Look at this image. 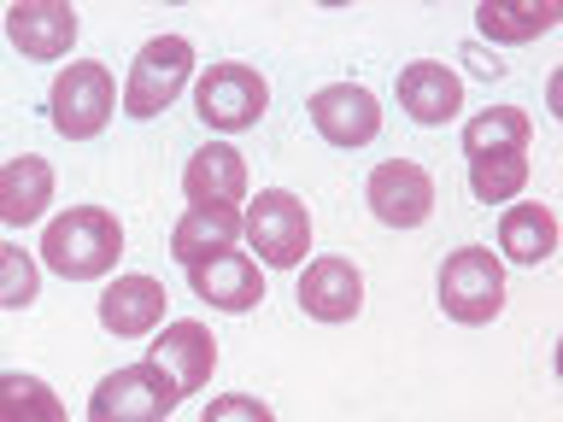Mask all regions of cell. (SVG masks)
I'll return each mask as SVG.
<instances>
[{"label":"cell","mask_w":563,"mask_h":422,"mask_svg":"<svg viewBox=\"0 0 563 422\" xmlns=\"http://www.w3.org/2000/svg\"><path fill=\"white\" fill-rule=\"evenodd\" d=\"M42 258H47V270L65 276V281H95L123 258V223L106 206H70L47 223Z\"/></svg>","instance_id":"1"},{"label":"cell","mask_w":563,"mask_h":422,"mask_svg":"<svg viewBox=\"0 0 563 422\" xmlns=\"http://www.w3.org/2000/svg\"><path fill=\"white\" fill-rule=\"evenodd\" d=\"M440 311L452 323H493L505 311V264L487 246H457L440 264Z\"/></svg>","instance_id":"2"},{"label":"cell","mask_w":563,"mask_h":422,"mask_svg":"<svg viewBox=\"0 0 563 422\" xmlns=\"http://www.w3.org/2000/svg\"><path fill=\"white\" fill-rule=\"evenodd\" d=\"M241 235L253 241L258 264H276V270H294V264H306V253H311V218H306V206H299V193H288V188H264L258 200L246 206Z\"/></svg>","instance_id":"3"},{"label":"cell","mask_w":563,"mask_h":422,"mask_svg":"<svg viewBox=\"0 0 563 422\" xmlns=\"http://www.w3.org/2000/svg\"><path fill=\"white\" fill-rule=\"evenodd\" d=\"M47 106H53V130L70 135V141H88V135H100L106 123H112L118 82H112V70H106L100 59H77V65L59 70Z\"/></svg>","instance_id":"4"},{"label":"cell","mask_w":563,"mask_h":422,"mask_svg":"<svg viewBox=\"0 0 563 422\" xmlns=\"http://www.w3.org/2000/svg\"><path fill=\"white\" fill-rule=\"evenodd\" d=\"M194 70V42L188 35H153L130 65V88H123V112L130 118H158L165 106L188 88Z\"/></svg>","instance_id":"5"},{"label":"cell","mask_w":563,"mask_h":422,"mask_svg":"<svg viewBox=\"0 0 563 422\" xmlns=\"http://www.w3.org/2000/svg\"><path fill=\"white\" fill-rule=\"evenodd\" d=\"M194 106H200V118L211 123V130L241 135V130H253V123L264 118V106H271V82H264L253 65L223 59V65H211L206 77L194 82Z\"/></svg>","instance_id":"6"},{"label":"cell","mask_w":563,"mask_h":422,"mask_svg":"<svg viewBox=\"0 0 563 422\" xmlns=\"http://www.w3.org/2000/svg\"><path fill=\"white\" fill-rule=\"evenodd\" d=\"M170 404H176V387L153 364H123L95 387L88 422H165Z\"/></svg>","instance_id":"7"},{"label":"cell","mask_w":563,"mask_h":422,"mask_svg":"<svg viewBox=\"0 0 563 422\" xmlns=\"http://www.w3.org/2000/svg\"><path fill=\"white\" fill-rule=\"evenodd\" d=\"M364 200L376 211V223H387V229H422L434 211V176L411 165V158H387V165L369 170Z\"/></svg>","instance_id":"8"},{"label":"cell","mask_w":563,"mask_h":422,"mask_svg":"<svg viewBox=\"0 0 563 422\" xmlns=\"http://www.w3.org/2000/svg\"><path fill=\"white\" fill-rule=\"evenodd\" d=\"M158 376L176 387V399L200 393L211 381V369H218V341H211L206 323H170L153 334V358H147Z\"/></svg>","instance_id":"9"},{"label":"cell","mask_w":563,"mask_h":422,"mask_svg":"<svg viewBox=\"0 0 563 422\" xmlns=\"http://www.w3.org/2000/svg\"><path fill=\"white\" fill-rule=\"evenodd\" d=\"M311 123L323 130L334 147H364L382 130V100L364 82H329L311 95Z\"/></svg>","instance_id":"10"},{"label":"cell","mask_w":563,"mask_h":422,"mask_svg":"<svg viewBox=\"0 0 563 422\" xmlns=\"http://www.w3.org/2000/svg\"><path fill=\"white\" fill-rule=\"evenodd\" d=\"M299 306H306V316H317V323H352L364 306V276L352 258H311L306 270H299Z\"/></svg>","instance_id":"11"},{"label":"cell","mask_w":563,"mask_h":422,"mask_svg":"<svg viewBox=\"0 0 563 422\" xmlns=\"http://www.w3.org/2000/svg\"><path fill=\"white\" fill-rule=\"evenodd\" d=\"M399 106H405V118L422 123V130L452 123L457 112H464V77H457L452 65H440V59H411L399 70Z\"/></svg>","instance_id":"12"},{"label":"cell","mask_w":563,"mask_h":422,"mask_svg":"<svg viewBox=\"0 0 563 422\" xmlns=\"http://www.w3.org/2000/svg\"><path fill=\"white\" fill-rule=\"evenodd\" d=\"M7 35L24 59H59L77 47V12L65 0H18L7 7Z\"/></svg>","instance_id":"13"},{"label":"cell","mask_w":563,"mask_h":422,"mask_svg":"<svg viewBox=\"0 0 563 422\" xmlns=\"http://www.w3.org/2000/svg\"><path fill=\"white\" fill-rule=\"evenodd\" d=\"M100 323L123 334V341H141V334H153L158 323H165V281H153V276H118V281H106V293H100Z\"/></svg>","instance_id":"14"},{"label":"cell","mask_w":563,"mask_h":422,"mask_svg":"<svg viewBox=\"0 0 563 422\" xmlns=\"http://www.w3.org/2000/svg\"><path fill=\"white\" fill-rule=\"evenodd\" d=\"M188 281H194V293L218 311H253L264 299V270L246 253H218V258L194 264Z\"/></svg>","instance_id":"15"},{"label":"cell","mask_w":563,"mask_h":422,"mask_svg":"<svg viewBox=\"0 0 563 422\" xmlns=\"http://www.w3.org/2000/svg\"><path fill=\"white\" fill-rule=\"evenodd\" d=\"M47 200H53V165L35 153H18L0 165V223L7 229H30L47 218Z\"/></svg>","instance_id":"16"},{"label":"cell","mask_w":563,"mask_h":422,"mask_svg":"<svg viewBox=\"0 0 563 422\" xmlns=\"http://www.w3.org/2000/svg\"><path fill=\"white\" fill-rule=\"evenodd\" d=\"M183 188H188L194 206H241L246 200V158L229 147V141H206V147L188 158Z\"/></svg>","instance_id":"17"},{"label":"cell","mask_w":563,"mask_h":422,"mask_svg":"<svg viewBox=\"0 0 563 422\" xmlns=\"http://www.w3.org/2000/svg\"><path fill=\"white\" fill-rule=\"evenodd\" d=\"M235 235H241L235 206H188L183 223H176V235H170V253H176V264L194 270V264H206L218 253H235Z\"/></svg>","instance_id":"18"},{"label":"cell","mask_w":563,"mask_h":422,"mask_svg":"<svg viewBox=\"0 0 563 422\" xmlns=\"http://www.w3.org/2000/svg\"><path fill=\"white\" fill-rule=\"evenodd\" d=\"M499 253L510 264H545L558 253V218L540 200H517L499 218Z\"/></svg>","instance_id":"19"},{"label":"cell","mask_w":563,"mask_h":422,"mask_svg":"<svg viewBox=\"0 0 563 422\" xmlns=\"http://www.w3.org/2000/svg\"><path fill=\"white\" fill-rule=\"evenodd\" d=\"M0 422H65V399L42 376L7 369L0 376Z\"/></svg>","instance_id":"20"},{"label":"cell","mask_w":563,"mask_h":422,"mask_svg":"<svg viewBox=\"0 0 563 422\" xmlns=\"http://www.w3.org/2000/svg\"><path fill=\"white\" fill-rule=\"evenodd\" d=\"M522 147H528V112H517V106H487V112H475L470 130H464V153L470 158L522 153Z\"/></svg>","instance_id":"21"},{"label":"cell","mask_w":563,"mask_h":422,"mask_svg":"<svg viewBox=\"0 0 563 422\" xmlns=\"http://www.w3.org/2000/svg\"><path fill=\"white\" fill-rule=\"evenodd\" d=\"M552 24H558V7H499V0L475 7V30H482L487 42H499V47L534 42V35L552 30Z\"/></svg>","instance_id":"22"},{"label":"cell","mask_w":563,"mask_h":422,"mask_svg":"<svg viewBox=\"0 0 563 422\" xmlns=\"http://www.w3.org/2000/svg\"><path fill=\"white\" fill-rule=\"evenodd\" d=\"M522 182H528V153L470 158V188H475V200H482V206H505Z\"/></svg>","instance_id":"23"},{"label":"cell","mask_w":563,"mask_h":422,"mask_svg":"<svg viewBox=\"0 0 563 422\" xmlns=\"http://www.w3.org/2000/svg\"><path fill=\"white\" fill-rule=\"evenodd\" d=\"M35 293H42L35 258L24 253V246L0 241V311H24V306H35Z\"/></svg>","instance_id":"24"},{"label":"cell","mask_w":563,"mask_h":422,"mask_svg":"<svg viewBox=\"0 0 563 422\" xmlns=\"http://www.w3.org/2000/svg\"><path fill=\"white\" fill-rule=\"evenodd\" d=\"M206 422H276V411L264 399H246V393H223L206 404Z\"/></svg>","instance_id":"25"}]
</instances>
